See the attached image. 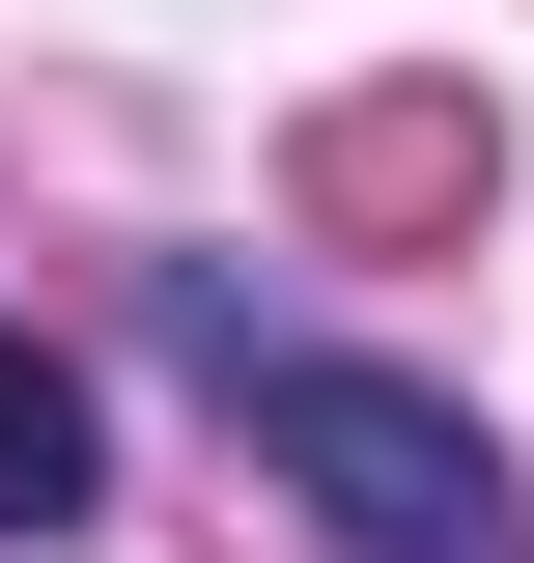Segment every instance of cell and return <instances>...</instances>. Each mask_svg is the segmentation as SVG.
I'll use <instances>...</instances> for the list:
<instances>
[{"label":"cell","mask_w":534,"mask_h":563,"mask_svg":"<svg viewBox=\"0 0 534 563\" xmlns=\"http://www.w3.org/2000/svg\"><path fill=\"white\" fill-rule=\"evenodd\" d=\"M169 339L254 395V451L310 479V536H337V563H507V451H478L450 395H394V366H337V339H254L198 254H169Z\"/></svg>","instance_id":"obj_1"},{"label":"cell","mask_w":534,"mask_h":563,"mask_svg":"<svg viewBox=\"0 0 534 563\" xmlns=\"http://www.w3.org/2000/svg\"><path fill=\"white\" fill-rule=\"evenodd\" d=\"M85 507H113V451H85V366H57V339H29V310H0V536L57 563V536H85Z\"/></svg>","instance_id":"obj_2"}]
</instances>
